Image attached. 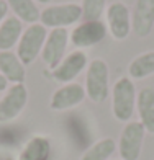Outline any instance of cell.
Listing matches in <instances>:
<instances>
[{
    "label": "cell",
    "instance_id": "1",
    "mask_svg": "<svg viewBox=\"0 0 154 160\" xmlns=\"http://www.w3.org/2000/svg\"><path fill=\"white\" fill-rule=\"evenodd\" d=\"M136 88L130 77H120L112 90V111L115 119L130 122L136 108Z\"/></svg>",
    "mask_w": 154,
    "mask_h": 160
},
{
    "label": "cell",
    "instance_id": "23",
    "mask_svg": "<svg viewBox=\"0 0 154 160\" xmlns=\"http://www.w3.org/2000/svg\"><path fill=\"white\" fill-rule=\"evenodd\" d=\"M38 2H40V3H49L51 0H38Z\"/></svg>",
    "mask_w": 154,
    "mask_h": 160
},
{
    "label": "cell",
    "instance_id": "10",
    "mask_svg": "<svg viewBox=\"0 0 154 160\" xmlns=\"http://www.w3.org/2000/svg\"><path fill=\"white\" fill-rule=\"evenodd\" d=\"M67 42H69V31L66 28H56V30H51V33H48V38L41 51V57L51 70L64 59Z\"/></svg>",
    "mask_w": 154,
    "mask_h": 160
},
{
    "label": "cell",
    "instance_id": "14",
    "mask_svg": "<svg viewBox=\"0 0 154 160\" xmlns=\"http://www.w3.org/2000/svg\"><path fill=\"white\" fill-rule=\"evenodd\" d=\"M0 74L13 85L25 82V65L13 51H0Z\"/></svg>",
    "mask_w": 154,
    "mask_h": 160
},
{
    "label": "cell",
    "instance_id": "15",
    "mask_svg": "<svg viewBox=\"0 0 154 160\" xmlns=\"http://www.w3.org/2000/svg\"><path fill=\"white\" fill-rule=\"evenodd\" d=\"M23 34V23L17 17H8L0 25V51H12Z\"/></svg>",
    "mask_w": 154,
    "mask_h": 160
},
{
    "label": "cell",
    "instance_id": "6",
    "mask_svg": "<svg viewBox=\"0 0 154 160\" xmlns=\"http://www.w3.org/2000/svg\"><path fill=\"white\" fill-rule=\"evenodd\" d=\"M107 25L102 20H90V21H82L79 26L69 33V41L77 49L82 48H90L102 42L107 36Z\"/></svg>",
    "mask_w": 154,
    "mask_h": 160
},
{
    "label": "cell",
    "instance_id": "17",
    "mask_svg": "<svg viewBox=\"0 0 154 160\" xmlns=\"http://www.w3.org/2000/svg\"><path fill=\"white\" fill-rule=\"evenodd\" d=\"M7 3H8V8L13 10L15 17L21 23L25 21L28 25H33L40 21L41 12L36 7L35 0H7Z\"/></svg>",
    "mask_w": 154,
    "mask_h": 160
},
{
    "label": "cell",
    "instance_id": "7",
    "mask_svg": "<svg viewBox=\"0 0 154 160\" xmlns=\"http://www.w3.org/2000/svg\"><path fill=\"white\" fill-rule=\"evenodd\" d=\"M28 103V90L23 83L12 85L0 98V122H10L18 118Z\"/></svg>",
    "mask_w": 154,
    "mask_h": 160
},
{
    "label": "cell",
    "instance_id": "22",
    "mask_svg": "<svg viewBox=\"0 0 154 160\" xmlns=\"http://www.w3.org/2000/svg\"><path fill=\"white\" fill-rule=\"evenodd\" d=\"M7 85H8V82H7V78L0 74V92H3L7 88Z\"/></svg>",
    "mask_w": 154,
    "mask_h": 160
},
{
    "label": "cell",
    "instance_id": "2",
    "mask_svg": "<svg viewBox=\"0 0 154 160\" xmlns=\"http://www.w3.org/2000/svg\"><path fill=\"white\" fill-rule=\"evenodd\" d=\"M108 65L104 59H93L87 65L85 74V95L93 103H102L108 97Z\"/></svg>",
    "mask_w": 154,
    "mask_h": 160
},
{
    "label": "cell",
    "instance_id": "16",
    "mask_svg": "<svg viewBox=\"0 0 154 160\" xmlns=\"http://www.w3.org/2000/svg\"><path fill=\"white\" fill-rule=\"evenodd\" d=\"M51 155V142L45 136H33L18 154V160H48Z\"/></svg>",
    "mask_w": 154,
    "mask_h": 160
},
{
    "label": "cell",
    "instance_id": "9",
    "mask_svg": "<svg viewBox=\"0 0 154 160\" xmlns=\"http://www.w3.org/2000/svg\"><path fill=\"white\" fill-rule=\"evenodd\" d=\"M87 67V54L80 49H76L64 56V59L51 70V77L59 83H72L80 72Z\"/></svg>",
    "mask_w": 154,
    "mask_h": 160
},
{
    "label": "cell",
    "instance_id": "8",
    "mask_svg": "<svg viewBox=\"0 0 154 160\" xmlns=\"http://www.w3.org/2000/svg\"><path fill=\"white\" fill-rule=\"evenodd\" d=\"M107 30L112 33L113 39L123 41L130 36L131 31V17H130V8L123 2H112L107 10Z\"/></svg>",
    "mask_w": 154,
    "mask_h": 160
},
{
    "label": "cell",
    "instance_id": "11",
    "mask_svg": "<svg viewBox=\"0 0 154 160\" xmlns=\"http://www.w3.org/2000/svg\"><path fill=\"white\" fill-rule=\"evenodd\" d=\"M85 88L79 83H66L59 87L51 97V110L54 111H66L77 105H80L85 98Z\"/></svg>",
    "mask_w": 154,
    "mask_h": 160
},
{
    "label": "cell",
    "instance_id": "20",
    "mask_svg": "<svg viewBox=\"0 0 154 160\" xmlns=\"http://www.w3.org/2000/svg\"><path fill=\"white\" fill-rule=\"evenodd\" d=\"M80 8H82V20L84 21L100 20V17L107 10V0H82Z\"/></svg>",
    "mask_w": 154,
    "mask_h": 160
},
{
    "label": "cell",
    "instance_id": "13",
    "mask_svg": "<svg viewBox=\"0 0 154 160\" xmlns=\"http://www.w3.org/2000/svg\"><path fill=\"white\" fill-rule=\"evenodd\" d=\"M136 111L146 132L154 134V88L144 87L136 95Z\"/></svg>",
    "mask_w": 154,
    "mask_h": 160
},
{
    "label": "cell",
    "instance_id": "24",
    "mask_svg": "<svg viewBox=\"0 0 154 160\" xmlns=\"http://www.w3.org/2000/svg\"><path fill=\"white\" fill-rule=\"evenodd\" d=\"M120 160H121V158H120Z\"/></svg>",
    "mask_w": 154,
    "mask_h": 160
},
{
    "label": "cell",
    "instance_id": "18",
    "mask_svg": "<svg viewBox=\"0 0 154 160\" xmlns=\"http://www.w3.org/2000/svg\"><path fill=\"white\" fill-rule=\"evenodd\" d=\"M115 150H116V142L112 137H104V139L92 144L82 154L80 160H108L115 154Z\"/></svg>",
    "mask_w": 154,
    "mask_h": 160
},
{
    "label": "cell",
    "instance_id": "4",
    "mask_svg": "<svg viewBox=\"0 0 154 160\" xmlns=\"http://www.w3.org/2000/svg\"><path fill=\"white\" fill-rule=\"evenodd\" d=\"M77 20H82V8L77 3H57L46 7L40 17L41 25L51 30L71 26Z\"/></svg>",
    "mask_w": 154,
    "mask_h": 160
},
{
    "label": "cell",
    "instance_id": "5",
    "mask_svg": "<svg viewBox=\"0 0 154 160\" xmlns=\"http://www.w3.org/2000/svg\"><path fill=\"white\" fill-rule=\"evenodd\" d=\"M146 129L139 121H130L125 124L120 141H118V154L121 160H138L143 150Z\"/></svg>",
    "mask_w": 154,
    "mask_h": 160
},
{
    "label": "cell",
    "instance_id": "3",
    "mask_svg": "<svg viewBox=\"0 0 154 160\" xmlns=\"http://www.w3.org/2000/svg\"><path fill=\"white\" fill-rule=\"evenodd\" d=\"M46 38L48 31L41 23H33L23 31L17 44V56L23 62V65L31 64L38 57V54H41Z\"/></svg>",
    "mask_w": 154,
    "mask_h": 160
},
{
    "label": "cell",
    "instance_id": "21",
    "mask_svg": "<svg viewBox=\"0 0 154 160\" xmlns=\"http://www.w3.org/2000/svg\"><path fill=\"white\" fill-rule=\"evenodd\" d=\"M7 13H8V3H7V0H0V25L7 18Z\"/></svg>",
    "mask_w": 154,
    "mask_h": 160
},
{
    "label": "cell",
    "instance_id": "19",
    "mask_svg": "<svg viewBox=\"0 0 154 160\" xmlns=\"http://www.w3.org/2000/svg\"><path fill=\"white\" fill-rule=\"evenodd\" d=\"M154 74V51L136 56L130 64V77L141 80Z\"/></svg>",
    "mask_w": 154,
    "mask_h": 160
},
{
    "label": "cell",
    "instance_id": "12",
    "mask_svg": "<svg viewBox=\"0 0 154 160\" xmlns=\"http://www.w3.org/2000/svg\"><path fill=\"white\" fill-rule=\"evenodd\" d=\"M154 28V0H136L131 15V30L138 38L149 36Z\"/></svg>",
    "mask_w": 154,
    "mask_h": 160
}]
</instances>
